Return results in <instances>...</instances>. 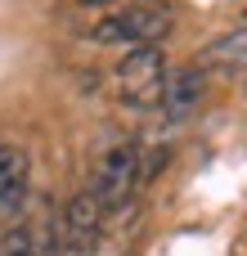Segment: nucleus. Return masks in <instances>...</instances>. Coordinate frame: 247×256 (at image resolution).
<instances>
[{
	"label": "nucleus",
	"mask_w": 247,
	"mask_h": 256,
	"mask_svg": "<svg viewBox=\"0 0 247 256\" xmlns=\"http://www.w3.org/2000/svg\"><path fill=\"white\" fill-rule=\"evenodd\" d=\"M171 32V9L162 0H130L94 22V40L104 45H158Z\"/></svg>",
	"instance_id": "f257e3e1"
},
{
	"label": "nucleus",
	"mask_w": 247,
	"mask_h": 256,
	"mask_svg": "<svg viewBox=\"0 0 247 256\" xmlns=\"http://www.w3.org/2000/svg\"><path fill=\"white\" fill-rule=\"evenodd\" d=\"M166 54L158 45H130V54L117 63V94L130 108H162L166 90Z\"/></svg>",
	"instance_id": "f03ea898"
},
{
	"label": "nucleus",
	"mask_w": 247,
	"mask_h": 256,
	"mask_svg": "<svg viewBox=\"0 0 247 256\" xmlns=\"http://www.w3.org/2000/svg\"><path fill=\"white\" fill-rule=\"evenodd\" d=\"M140 180H144V166H140V144H112L104 158H99V171H94V184H90V194H94V202H99V212H117V207H126L130 202V194L140 189Z\"/></svg>",
	"instance_id": "7ed1b4c3"
},
{
	"label": "nucleus",
	"mask_w": 247,
	"mask_h": 256,
	"mask_svg": "<svg viewBox=\"0 0 247 256\" xmlns=\"http://www.w3.org/2000/svg\"><path fill=\"white\" fill-rule=\"evenodd\" d=\"M99 220H104V212H99L94 194L90 189L76 194L58 220V256H94L99 252Z\"/></svg>",
	"instance_id": "20e7f679"
},
{
	"label": "nucleus",
	"mask_w": 247,
	"mask_h": 256,
	"mask_svg": "<svg viewBox=\"0 0 247 256\" xmlns=\"http://www.w3.org/2000/svg\"><path fill=\"white\" fill-rule=\"evenodd\" d=\"M32 189V162L18 144H0V225H14L27 207Z\"/></svg>",
	"instance_id": "39448f33"
},
{
	"label": "nucleus",
	"mask_w": 247,
	"mask_h": 256,
	"mask_svg": "<svg viewBox=\"0 0 247 256\" xmlns=\"http://www.w3.org/2000/svg\"><path fill=\"white\" fill-rule=\"evenodd\" d=\"M202 90H207V76L198 68H180V72H166V90H162V108L171 122H184L198 104H202Z\"/></svg>",
	"instance_id": "423d86ee"
},
{
	"label": "nucleus",
	"mask_w": 247,
	"mask_h": 256,
	"mask_svg": "<svg viewBox=\"0 0 247 256\" xmlns=\"http://www.w3.org/2000/svg\"><path fill=\"white\" fill-rule=\"evenodd\" d=\"M202 63L216 72H247V27H234L220 40H212L202 50Z\"/></svg>",
	"instance_id": "0eeeda50"
},
{
	"label": "nucleus",
	"mask_w": 247,
	"mask_h": 256,
	"mask_svg": "<svg viewBox=\"0 0 247 256\" xmlns=\"http://www.w3.org/2000/svg\"><path fill=\"white\" fill-rule=\"evenodd\" d=\"M0 256H32V230H9L4 243H0Z\"/></svg>",
	"instance_id": "6e6552de"
}]
</instances>
